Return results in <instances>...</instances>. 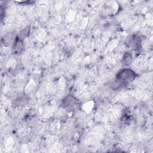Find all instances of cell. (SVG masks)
<instances>
[{"label":"cell","mask_w":153,"mask_h":153,"mask_svg":"<svg viewBox=\"0 0 153 153\" xmlns=\"http://www.w3.org/2000/svg\"><path fill=\"white\" fill-rule=\"evenodd\" d=\"M136 76V75L134 71L130 69H124L117 74L116 80L122 84L133 81Z\"/></svg>","instance_id":"cell-1"},{"label":"cell","mask_w":153,"mask_h":153,"mask_svg":"<svg viewBox=\"0 0 153 153\" xmlns=\"http://www.w3.org/2000/svg\"><path fill=\"white\" fill-rule=\"evenodd\" d=\"M62 107L67 110L71 111L75 110L79 107L77 100L72 96H68L63 100Z\"/></svg>","instance_id":"cell-2"},{"label":"cell","mask_w":153,"mask_h":153,"mask_svg":"<svg viewBox=\"0 0 153 153\" xmlns=\"http://www.w3.org/2000/svg\"><path fill=\"white\" fill-rule=\"evenodd\" d=\"M24 44L21 38H16L13 44V50L16 53H19L23 50Z\"/></svg>","instance_id":"cell-3"},{"label":"cell","mask_w":153,"mask_h":153,"mask_svg":"<svg viewBox=\"0 0 153 153\" xmlns=\"http://www.w3.org/2000/svg\"><path fill=\"white\" fill-rule=\"evenodd\" d=\"M123 63L124 65H130L132 62V56L131 53L127 52L124 53L123 57V60H122Z\"/></svg>","instance_id":"cell-4"},{"label":"cell","mask_w":153,"mask_h":153,"mask_svg":"<svg viewBox=\"0 0 153 153\" xmlns=\"http://www.w3.org/2000/svg\"><path fill=\"white\" fill-rule=\"evenodd\" d=\"M28 99L26 96H21L17 98L14 101V103L16 106H23L28 103Z\"/></svg>","instance_id":"cell-5"},{"label":"cell","mask_w":153,"mask_h":153,"mask_svg":"<svg viewBox=\"0 0 153 153\" xmlns=\"http://www.w3.org/2000/svg\"><path fill=\"white\" fill-rule=\"evenodd\" d=\"M93 105V103L92 102H88L83 106L84 110L85 112H89L92 109Z\"/></svg>","instance_id":"cell-6"},{"label":"cell","mask_w":153,"mask_h":153,"mask_svg":"<svg viewBox=\"0 0 153 153\" xmlns=\"http://www.w3.org/2000/svg\"><path fill=\"white\" fill-rule=\"evenodd\" d=\"M97 69L96 68V67H94V68H92L91 69V70L90 71V76H92V77H93V76H94L95 75H96L97 74Z\"/></svg>","instance_id":"cell-7"}]
</instances>
